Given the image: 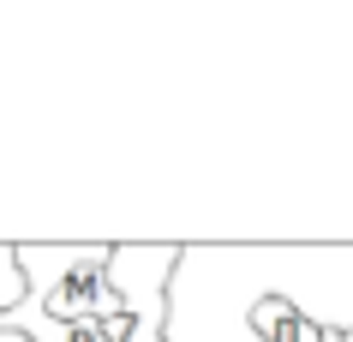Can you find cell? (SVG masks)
<instances>
[{
	"label": "cell",
	"instance_id": "obj_5",
	"mask_svg": "<svg viewBox=\"0 0 353 342\" xmlns=\"http://www.w3.org/2000/svg\"><path fill=\"white\" fill-rule=\"evenodd\" d=\"M0 342H24V336H6V330H0Z\"/></svg>",
	"mask_w": 353,
	"mask_h": 342
},
{
	"label": "cell",
	"instance_id": "obj_3",
	"mask_svg": "<svg viewBox=\"0 0 353 342\" xmlns=\"http://www.w3.org/2000/svg\"><path fill=\"white\" fill-rule=\"evenodd\" d=\"M174 258H180V240L168 247H108V265H102V283L114 288L120 301V319L96 324L108 342H162L168 324V276H174Z\"/></svg>",
	"mask_w": 353,
	"mask_h": 342
},
{
	"label": "cell",
	"instance_id": "obj_1",
	"mask_svg": "<svg viewBox=\"0 0 353 342\" xmlns=\"http://www.w3.org/2000/svg\"><path fill=\"white\" fill-rule=\"evenodd\" d=\"M305 247H216L186 240L168 276L162 342H263L252 324L263 301H288Z\"/></svg>",
	"mask_w": 353,
	"mask_h": 342
},
{
	"label": "cell",
	"instance_id": "obj_4",
	"mask_svg": "<svg viewBox=\"0 0 353 342\" xmlns=\"http://www.w3.org/2000/svg\"><path fill=\"white\" fill-rule=\"evenodd\" d=\"M24 294V276H19V258H12V240H0V312L19 306Z\"/></svg>",
	"mask_w": 353,
	"mask_h": 342
},
{
	"label": "cell",
	"instance_id": "obj_2",
	"mask_svg": "<svg viewBox=\"0 0 353 342\" xmlns=\"http://www.w3.org/2000/svg\"><path fill=\"white\" fill-rule=\"evenodd\" d=\"M12 258H19L24 294H19V306L0 312V330H6V336L72 342V330H84V324L120 319V301H114V288L102 283V265H108V247H102V240H72V247L19 240Z\"/></svg>",
	"mask_w": 353,
	"mask_h": 342
}]
</instances>
